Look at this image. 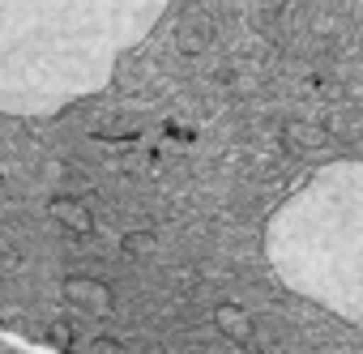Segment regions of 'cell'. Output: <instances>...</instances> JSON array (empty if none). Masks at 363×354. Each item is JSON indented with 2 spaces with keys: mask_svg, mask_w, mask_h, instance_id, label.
I'll use <instances>...</instances> for the list:
<instances>
[{
  "mask_svg": "<svg viewBox=\"0 0 363 354\" xmlns=\"http://www.w3.org/2000/svg\"><path fill=\"white\" fill-rule=\"evenodd\" d=\"M346 35H363V0H0V158L30 149L39 175L56 137L43 205L82 201L73 137L128 149L154 128L171 145L162 94L240 98L265 64L329 56Z\"/></svg>",
  "mask_w": 363,
  "mask_h": 354,
  "instance_id": "obj_1",
  "label": "cell"
},
{
  "mask_svg": "<svg viewBox=\"0 0 363 354\" xmlns=\"http://www.w3.org/2000/svg\"><path fill=\"white\" fill-rule=\"evenodd\" d=\"M60 295L69 299L73 312H82V316H90V320H103V316L111 312V303H116L111 286H107L103 278H90V273H73V278H65Z\"/></svg>",
  "mask_w": 363,
  "mask_h": 354,
  "instance_id": "obj_2",
  "label": "cell"
},
{
  "mask_svg": "<svg viewBox=\"0 0 363 354\" xmlns=\"http://www.w3.org/2000/svg\"><path fill=\"white\" fill-rule=\"evenodd\" d=\"M214 329H218L227 341H235V346L252 341V316L244 312V303H231V299L214 303Z\"/></svg>",
  "mask_w": 363,
  "mask_h": 354,
  "instance_id": "obj_3",
  "label": "cell"
},
{
  "mask_svg": "<svg viewBox=\"0 0 363 354\" xmlns=\"http://www.w3.org/2000/svg\"><path fill=\"white\" fill-rule=\"evenodd\" d=\"M90 350H94V354H124V346H120V341H107V337H99Z\"/></svg>",
  "mask_w": 363,
  "mask_h": 354,
  "instance_id": "obj_4",
  "label": "cell"
}]
</instances>
